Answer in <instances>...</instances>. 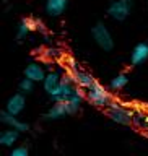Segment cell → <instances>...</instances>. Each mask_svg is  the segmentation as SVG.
<instances>
[{
  "instance_id": "cell-1",
  "label": "cell",
  "mask_w": 148,
  "mask_h": 156,
  "mask_svg": "<svg viewBox=\"0 0 148 156\" xmlns=\"http://www.w3.org/2000/svg\"><path fill=\"white\" fill-rule=\"evenodd\" d=\"M85 94H86V99L90 104L96 106V107H103V109H107V107L114 102V98H112L111 91H107L106 88L98 81H95L90 88H88L85 91Z\"/></svg>"
},
{
  "instance_id": "cell-2",
  "label": "cell",
  "mask_w": 148,
  "mask_h": 156,
  "mask_svg": "<svg viewBox=\"0 0 148 156\" xmlns=\"http://www.w3.org/2000/svg\"><path fill=\"white\" fill-rule=\"evenodd\" d=\"M91 36H93V41L96 42V46L99 49H103V51H106V52L112 51V47H114V37H112L109 28H107L104 23L98 21L95 26L91 28Z\"/></svg>"
},
{
  "instance_id": "cell-3",
  "label": "cell",
  "mask_w": 148,
  "mask_h": 156,
  "mask_svg": "<svg viewBox=\"0 0 148 156\" xmlns=\"http://www.w3.org/2000/svg\"><path fill=\"white\" fill-rule=\"evenodd\" d=\"M106 114L112 122H116V124H119V125H130L132 124V109H129V107L125 104H122V102L114 101L106 109Z\"/></svg>"
},
{
  "instance_id": "cell-4",
  "label": "cell",
  "mask_w": 148,
  "mask_h": 156,
  "mask_svg": "<svg viewBox=\"0 0 148 156\" xmlns=\"http://www.w3.org/2000/svg\"><path fill=\"white\" fill-rule=\"evenodd\" d=\"M134 7V0H112L107 7V16L114 21H125Z\"/></svg>"
},
{
  "instance_id": "cell-5",
  "label": "cell",
  "mask_w": 148,
  "mask_h": 156,
  "mask_svg": "<svg viewBox=\"0 0 148 156\" xmlns=\"http://www.w3.org/2000/svg\"><path fill=\"white\" fill-rule=\"evenodd\" d=\"M75 91H77V86L73 85L72 78L65 73V75L62 76V81L59 83V86L49 96H51V99L54 102H63V101H67Z\"/></svg>"
},
{
  "instance_id": "cell-6",
  "label": "cell",
  "mask_w": 148,
  "mask_h": 156,
  "mask_svg": "<svg viewBox=\"0 0 148 156\" xmlns=\"http://www.w3.org/2000/svg\"><path fill=\"white\" fill-rule=\"evenodd\" d=\"M67 75L72 78L73 85H75L77 88H80V90H88L93 83H95V76L91 75L90 72L83 70V68H77V70H72V72H67Z\"/></svg>"
},
{
  "instance_id": "cell-7",
  "label": "cell",
  "mask_w": 148,
  "mask_h": 156,
  "mask_svg": "<svg viewBox=\"0 0 148 156\" xmlns=\"http://www.w3.org/2000/svg\"><path fill=\"white\" fill-rule=\"evenodd\" d=\"M39 28H42L41 20H38V18H23L16 26V37L21 41V39H24L31 31H36V29H39Z\"/></svg>"
},
{
  "instance_id": "cell-8",
  "label": "cell",
  "mask_w": 148,
  "mask_h": 156,
  "mask_svg": "<svg viewBox=\"0 0 148 156\" xmlns=\"http://www.w3.org/2000/svg\"><path fill=\"white\" fill-rule=\"evenodd\" d=\"M24 107H26V98H24V94L23 93H15L13 96L8 98L5 111L13 115H20L24 111Z\"/></svg>"
},
{
  "instance_id": "cell-9",
  "label": "cell",
  "mask_w": 148,
  "mask_h": 156,
  "mask_svg": "<svg viewBox=\"0 0 148 156\" xmlns=\"http://www.w3.org/2000/svg\"><path fill=\"white\" fill-rule=\"evenodd\" d=\"M0 120H2V124H5L8 129H15V130H18L20 133H24V132L29 130V125L26 122H21L18 119V115H13L7 111L0 112Z\"/></svg>"
},
{
  "instance_id": "cell-10",
  "label": "cell",
  "mask_w": 148,
  "mask_h": 156,
  "mask_svg": "<svg viewBox=\"0 0 148 156\" xmlns=\"http://www.w3.org/2000/svg\"><path fill=\"white\" fill-rule=\"evenodd\" d=\"M65 115H70V107L65 101L63 102H54V104L47 109V112L44 114L47 120H57V119H62Z\"/></svg>"
},
{
  "instance_id": "cell-11",
  "label": "cell",
  "mask_w": 148,
  "mask_h": 156,
  "mask_svg": "<svg viewBox=\"0 0 148 156\" xmlns=\"http://www.w3.org/2000/svg\"><path fill=\"white\" fill-rule=\"evenodd\" d=\"M148 60V42H139L130 52V65H142Z\"/></svg>"
},
{
  "instance_id": "cell-12",
  "label": "cell",
  "mask_w": 148,
  "mask_h": 156,
  "mask_svg": "<svg viewBox=\"0 0 148 156\" xmlns=\"http://www.w3.org/2000/svg\"><path fill=\"white\" fill-rule=\"evenodd\" d=\"M46 75H47L46 70H44V67L39 62H31L26 65V68H24V78H29V80H33L34 83L44 81Z\"/></svg>"
},
{
  "instance_id": "cell-13",
  "label": "cell",
  "mask_w": 148,
  "mask_h": 156,
  "mask_svg": "<svg viewBox=\"0 0 148 156\" xmlns=\"http://www.w3.org/2000/svg\"><path fill=\"white\" fill-rule=\"evenodd\" d=\"M132 125H135L137 129L145 130L148 127V112L142 107H135L132 109Z\"/></svg>"
},
{
  "instance_id": "cell-14",
  "label": "cell",
  "mask_w": 148,
  "mask_h": 156,
  "mask_svg": "<svg viewBox=\"0 0 148 156\" xmlns=\"http://www.w3.org/2000/svg\"><path fill=\"white\" fill-rule=\"evenodd\" d=\"M68 0H46V12L51 16H59L65 12Z\"/></svg>"
},
{
  "instance_id": "cell-15",
  "label": "cell",
  "mask_w": 148,
  "mask_h": 156,
  "mask_svg": "<svg viewBox=\"0 0 148 156\" xmlns=\"http://www.w3.org/2000/svg\"><path fill=\"white\" fill-rule=\"evenodd\" d=\"M60 81H62L60 73H59V72H49L46 75V78H44V81H42L44 91H46L47 94H51V93L59 86V83H60Z\"/></svg>"
},
{
  "instance_id": "cell-16",
  "label": "cell",
  "mask_w": 148,
  "mask_h": 156,
  "mask_svg": "<svg viewBox=\"0 0 148 156\" xmlns=\"http://www.w3.org/2000/svg\"><path fill=\"white\" fill-rule=\"evenodd\" d=\"M18 138H20V132L18 130H15V129L3 130L2 133H0V145L10 148V146H13L15 143H16Z\"/></svg>"
},
{
  "instance_id": "cell-17",
  "label": "cell",
  "mask_w": 148,
  "mask_h": 156,
  "mask_svg": "<svg viewBox=\"0 0 148 156\" xmlns=\"http://www.w3.org/2000/svg\"><path fill=\"white\" fill-rule=\"evenodd\" d=\"M129 85V76H127V73H117V75L111 80V90L112 91H121L124 90V88Z\"/></svg>"
},
{
  "instance_id": "cell-18",
  "label": "cell",
  "mask_w": 148,
  "mask_h": 156,
  "mask_svg": "<svg viewBox=\"0 0 148 156\" xmlns=\"http://www.w3.org/2000/svg\"><path fill=\"white\" fill-rule=\"evenodd\" d=\"M42 57L46 58V60H56V58L62 57V52H60V49L49 46V47H46L42 51Z\"/></svg>"
},
{
  "instance_id": "cell-19",
  "label": "cell",
  "mask_w": 148,
  "mask_h": 156,
  "mask_svg": "<svg viewBox=\"0 0 148 156\" xmlns=\"http://www.w3.org/2000/svg\"><path fill=\"white\" fill-rule=\"evenodd\" d=\"M18 90H20V93H23V94H29V93L34 91V81L29 80V78H23L18 85Z\"/></svg>"
},
{
  "instance_id": "cell-20",
  "label": "cell",
  "mask_w": 148,
  "mask_h": 156,
  "mask_svg": "<svg viewBox=\"0 0 148 156\" xmlns=\"http://www.w3.org/2000/svg\"><path fill=\"white\" fill-rule=\"evenodd\" d=\"M65 68H67V72H72V70H77V68H80V65H78V62H77L75 57L67 55V57H65Z\"/></svg>"
},
{
  "instance_id": "cell-21",
  "label": "cell",
  "mask_w": 148,
  "mask_h": 156,
  "mask_svg": "<svg viewBox=\"0 0 148 156\" xmlns=\"http://www.w3.org/2000/svg\"><path fill=\"white\" fill-rule=\"evenodd\" d=\"M10 156H29V150L28 146H15Z\"/></svg>"
},
{
  "instance_id": "cell-22",
  "label": "cell",
  "mask_w": 148,
  "mask_h": 156,
  "mask_svg": "<svg viewBox=\"0 0 148 156\" xmlns=\"http://www.w3.org/2000/svg\"><path fill=\"white\" fill-rule=\"evenodd\" d=\"M145 132H146V133H148V127H146V129H145Z\"/></svg>"
}]
</instances>
